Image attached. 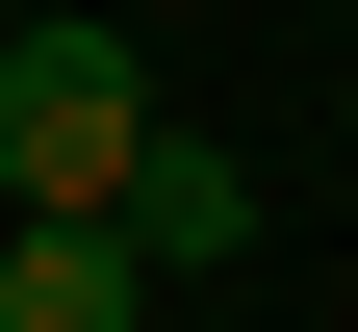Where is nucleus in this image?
Returning a JSON list of instances; mask_svg holds the SVG:
<instances>
[{"mask_svg": "<svg viewBox=\"0 0 358 332\" xmlns=\"http://www.w3.org/2000/svg\"><path fill=\"white\" fill-rule=\"evenodd\" d=\"M128 128H154V52H128V0H52V26H0V205H103Z\"/></svg>", "mask_w": 358, "mask_h": 332, "instance_id": "1", "label": "nucleus"}, {"mask_svg": "<svg viewBox=\"0 0 358 332\" xmlns=\"http://www.w3.org/2000/svg\"><path fill=\"white\" fill-rule=\"evenodd\" d=\"M103 230L154 281H231L256 256V154H205V128H128V179H103Z\"/></svg>", "mask_w": 358, "mask_h": 332, "instance_id": "2", "label": "nucleus"}, {"mask_svg": "<svg viewBox=\"0 0 358 332\" xmlns=\"http://www.w3.org/2000/svg\"><path fill=\"white\" fill-rule=\"evenodd\" d=\"M154 307H179V281L128 256L103 205H0V332H154Z\"/></svg>", "mask_w": 358, "mask_h": 332, "instance_id": "3", "label": "nucleus"}]
</instances>
